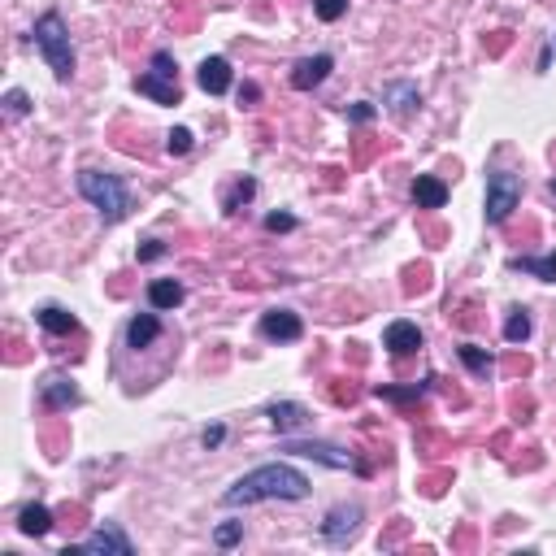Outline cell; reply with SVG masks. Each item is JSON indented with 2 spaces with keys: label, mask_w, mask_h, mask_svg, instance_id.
I'll return each mask as SVG.
<instances>
[{
  "label": "cell",
  "mask_w": 556,
  "mask_h": 556,
  "mask_svg": "<svg viewBox=\"0 0 556 556\" xmlns=\"http://www.w3.org/2000/svg\"><path fill=\"white\" fill-rule=\"evenodd\" d=\"M261 500H309V479L291 465H257L222 491L226 508L261 505Z\"/></svg>",
  "instance_id": "cell-1"
},
{
  "label": "cell",
  "mask_w": 556,
  "mask_h": 556,
  "mask_svg": "<svg viewBox=\"0 0 556 556\" xmlns=\"http://www.w3.org/2000/svg\"><path fill=\"white\" fill-rule=\"evenodd\" d=\"M35 49H40V57L49 61V70L57 83H70L74 78V44H70V26H66V18L57 14V9H49V14H40L35 18Z\"/></svg>",
  "instance_id": "cell-2"
},
{
  "label": "cell",
  "mask_w": 556,
  "mask_h": 556,
  "mask_svg": "<svg viewBox=\"0 0 556 556\" xmlns=\"http://www.w3.org/2000/svg\"><path fill=\"white\" fill-rule=\"evenodd\" d=\"M78 196L96 209L105 222H122L131 214V187L109 169H78Z\"/></svg>",
  "instance_id": "cell-3"
},
{
  "label": "cell",
  "mask_w": 556,
  "mask_h": 556,
  "mask_svg": "<svg viewBox=\"0 0 556 556\" xmlns=\"http://www.w3.org/2000/svg\"><path fill=\"white\" fill-rule=\"evenodd\" d=\"M522 205V178L508 174V169H491L487 174V222L500 226V222L513 218V209Z\"/></svg>",
  "instance_id": "cell-4"
},
{
  "label": "cell",
  "mask_w": 556,
  "mask_h": 556,
  "mask_svg": "<svg viewBox=\"0 0 556 556\" xmlns=\"http://www.w3.org/2000/svg\"><path fill=\"white\" fill-rule=\"evenodd\" d=\"M287 452H296V457H314V460H322V465H331V469H361L365 474V465L352 457V452H343V448H335V443H322V439H291Z\"/></svg>",
  "instance_id": "cell-5"
},
{
  "label": "cell",
  "mask_w": 556,
  "mask_h": 556,
  "mask_svg": "<svg viewBox=\"0 0 556 556\" xmlns=\"http://www.w3.org/2000/svg\"><path fill=\"white\" fill-rule=\"evenodd\" d=\"M361 517H365L361 505H335L331 513H326V522H322V539H326V543H335V548H343V543L357 534Z\"/></svg>",
  "instance_id": "cell-6"
},
{
  "label": "cell",
  "mask_w": 556,
  "mask_h": 556,
  "mask_svg": "<svg viewBox=\"0 0 556 556\" xmlns=\"http://www.w3.org/2000/svg\"><path fill=\"white\" fill-rule=\"evenodd\" d=\"M83 552H105V556H131L135 552V543H131V534L122 531V526H114V522H105V526H96V531L87 534L83 543H78Z\"/></svg>",
  "instance_id": "cell-7"
},
{
  "label": "cell",
  "mask_w": 556,
  "mask_h": 556,
  "mask_svg": "<svg viewBox=\"0 0 556 556\" xmlns=\"http://www.w3.org/2000/svg\"><path fill=\"white\" fill-rule=\"evenodd\" d=\"M261 335L269 343H296V339L305 335V322H300V314H291V309H269V314H261Z\"/></svg>",
  "instance_id": "cell-8"
},
{
  "label": "cell",
  "mask_w": 556,
  "mask_h": 556,
  "mask_svg": "<svg viewBox=\"0 0 556 556\" xmlns=\"http://www.w3.org/2000/svg\"><path fill=\"white\" fill-rule=\"evenodd\" d=\"M331 70H335V61H331L326 52L305 57V61H296V70H291V87H296V92H314L317 83H326V74Z\"/></svg>",
  "instance_id": "cell-9"
},
{
  "label": "cell",
  "mask_w": 556,
  "mask_h": 556,
  "mask_svg": "<svg viewBox=\"0 0 556 556\" xmlns=\"http://www.w3.org/2000/svg\"><path fill=\"white\" fill-rule=\"evenodd\" d=\"M40 405H44V409H74V405H78L74 378H66V374H49V378L40 383Z\"/></svg>",
  "instance_id": "cell-10"
},
{
  "label": "cell",
  "mask_w": 556,
  "mask_h": 556,
  "mask_svg": "<svg viewBox=\"0 0 556 556\" xmlns=\"http://www.w3.org/2000/svg\"><path fill=\"white\" fill-rule=\"evenodd\" d=\"M383 348H387L391 357H413V352L422 348L417 322H391L387 331H383Z\"/></svg>",
  "instance_id": "cell-11"
},
{
  "label": "cell",
  "mask_w": 556,
  "mask_h": 556,
  "mask_svg": "<svg viewBox=\"0 0 556 556\" xmlns=\"http://www.w3.org/2000/svg\"><path fill=\"white\" fill-rule=\"evenodd\" d=\"M266 413H269V422H274V431H278V435H296V431H305V426H309V409H305V405H296V400H274Z\"/></svg>",
  "instance_id": "cell-12"
},
{
  "label": "cell",
  "mask_w": 556,
  "mask_h": 556,
  "mask_svg": "<svg viewBox=\"0 0 556 556\" xmlns=\"http://www.w3.org/2000/svg\"><path fill=\"white\" fill-rule=\"evenodd\" d=\"M196 78H200V87H205L209 96H222V92H231V61H226V57H205Z\"/></svg>",
  "instance_id": "cell-13"
},
{
  "label": "cell",
  "mask_w": 556,
  "mask_h": 556,
  "mask_svg": "<svg viewBox=\"0 0 556 556\" xmlns=\"http://www.w3.org/2000/svg\"><path fill=\"white\" fill-rule=\"evenodd\" d=\"M135 92H140V96H152L157 105H178V78H166V74L148 70L135 78Z\"/></svg>",
  "instance_id": "cell-14"
},
{
  "label": "cell",
  "mask_w": 556,
  "mask_h": 556,
  "mask_svg": "<svg viewBox=\"0 0 556 556\" xmlns=\"http://www.w3.org/2000/svg\"><path fill=\"white\" fill-rule=\"evenodd\" d=\"M413 200H417V209H443L448 205V183L435 178V174H417L413 178Z\"/></svg>",
  "instance_id": "cell-15"
},
{
  "label": "cell",
  "mask_w": 556,
  "mask_h": 556,
  "mask_svg": "<svg viewBox=\"0 0 556 556\" xmlns=\"http://www.w3.org/2000/svg\"><path fill=\"white\" fill-rule=\"evenodd\" d=\"M183 283L178 278H157V283H148V305L157 309V314H166V309H178L183 305Z\"/></svg>",
  "instance_id": "cell-16"
},
{
  "label": "cell",
  "mask_w": 556,
  "mask_h": 556,
  "mask_svg": "<svg viewBox=\"0 0 556 556\" xmlns=\"http://www.w3.org/2000/svg\"><path fill=\"white\" fill-rule=\"evenodd\" d=\"M157 335H161V322H157V314H140L131 317V326H126V348H148V343H157Z\"/></svg>",
  "instance_id": "cell-17"
},
{
  "label": "cell",
  "mask_w": 556,
  "mask_h": 556,
  "mask_svg": "<svg viewBox=\"0 0 556 556\" xmlns=\"http://www.w3.org/2000/svg\"><path fill=\"white\" fill-rule=\"evenodd\" d=\"M35 322H40L49 335H74V331H78V317H74L70 309H61V305H44V309L35 314Z\"/></svg>",
  "instance_id": "cell-18"
},
{
  "label": "cell",
  "mask_w": 556,
  "mask_h": 556,
  "mask_svg": "<svg viewBox=\"0 0 556 556\" xmlns=\"http://www.w3.org/2000/svg\"><path fill=\"white\" fill-rule=\"evenodd\" d=\"M18 531H23L26 539H44V534L52 531V513L44 505H26L23 513H18Z\"/></svg>",
  "instance_id": "cell-19"
},
{
  "label": "cell",
  "mask_w": 556,
  "mask_h": 556,
  "mask_svg": "<svg viewBox=\"0 0 556 556\" xmlns=\"http://www.w3.org/2000/svg\"><path fill=\"white\" fill-rule=\"evenodd\" d=\"M457 357L465 361V369L474 374V378H491V369H496V361H491V352H483V348H474V343H460Z\"/></svg>",
  "instance_id": "cell-20"
},
{
  "label": "cell",
  "mask_w": 556,
  "mask_h": 556,
  "mask_svg": "<svg viewBox=\"0 0 556 556\" xmlns=\"http://www.w3.org/2000/svg\"><path fill=\"white\" fill-rule=\"evenodd\" d=\"M513 269H522V274H534V278H543V283H556V252L552 257H517Z\"/></svg>",
  "instance_id": "cell-21"
},
{
  "label": "cell",
  "mask_w": 556,
  "mask_h": 556,
  "mask_svg": "<svg viewBox=\"0 0 556 556\" xmlns=\"http://www.w3.org/2000/svg\"><path fill=\"white\" fill-rule=\"evenodd\" d=\"M383 100H391L400 114H409L422 96H417V87H413V83H387V87H383Z\"/></svg>",
  "instance_id": "cell-22"
},
{
  "label": "cell",
  "mask_w": 556,
  "mask_h": 556,
  "mask_svg": "<svg viewBox=\"0 0 556 556\" xmlns=\"http://www.w3.org/2000/svg\"><path fill=\"white\" fill-rule=\"evenodd\" d=\"M505 339L508 343H526L531 339V314L526 309H513V317L505 322Z\"/></svg>",
  "instance_id": "cell-23"
},
{
  "label": "cell",
  "mask_w": 556,
  "mask_h": 556,
  "mask_svg": "<svg viewBox=\"0 0 556 556\" xmlns=\"http://www.w3.org/2000/svg\"><path fill=\"white\" fill-rule=\"evenodd\" d=\"M166 148H169V157H187L192 152V131L187 126H174L166 135Z\"/></svg>",
  "instance_id": "cell-24"
},
{
  "label": "cell",
  "mask_w": 556,
  "mask_h": 556,
  "mask_svg": "<svg viewBox=\"0 0 556 556\" xmlns=\"http://www.w3.org/2000/svg\"><path fill=\"white\" fill-rule=\"evenodd\" d=\"M314 14L322 23H339L348 14V0H314Z\"/></svg>",
  "instance_id": "cell-25"
},
{
  "label": "cell",
  "mask_w": 556,
  "mask_h": 556,
  "mask_svg": "<svg viewBox=\"0 0 556 556\" xmlns=\"http://www.w3.org/2000/svg\"><path fill=\"white\" fill-rule=\"evenodd\" d=\"M5 109H9V118H26L31 114V96L23 87H14V92H5Z\"/></svg>",
  "instance_id": "cell-26"
},
{
  "label": "cell",
  "mask_w": 556,
  "mask_h": 556,
  "mask_svg": "<svg viewBox=\"0 0 556 556\" xmlns=\"http://www.w3.org/2000/svg\"><path fill=\"white\" fill-rule=\"evenodd\" d=\"M240 539H243V522H226V526H218V534H214L218 548H235Z\"/></svg>",
  "instance_id": "cell-27"
},
{
  "label": "cell",
  "mask_w": 556,
  "mask_h": 556,
  "mask_svg": "<svg viewBox=\"0 0 556 556\" xmlns=\"http://www.w3.org/2000/svg\"><path fill=\"white\" fill-rule=\"evenodd\" d=\"M252 192H257V183H252V178H240V187H235V192L226 196V209L235 214V209H240L243 200H252Z\"/></svg>",
  "instance_id": "cell-28"
},
{
  "label": "cell",
  "mask_w": 556,
  "mask_h": 556,
  "mask_svg": "<svg viewBox=\"0 0 556 556\" xmlns=\"http://www.w3.org/2000/svg\"><path fill=\"white\" fill-rule=\"evenodd\" d=\"M152 70H157V74H166V78H178V66H174V57H169L166 49H161L157 57H152Z\"/></svg>",
  "instance_id": "cell-29"
},
{
  "label": "cell",
  "mask_w": 556,
  "mask_h": 556,
  "mask_svg": "<svg viewBox=\"0 0 556 556\" xmlns=\"http://www.w3.org/2000/svg\"><path fill=\"white\" fill-rule=\"evenodd\" d=\"M266 231H296V218H291V214H269Z\"/></svg>",
  "instance_id": "cell-30"
},
{
  "label": "cell",
  "mask_w": 556,
  "mask_h": 556,
  "mask_svg": "<svg viewBox=\"0 0 556 556\" xmlns=\"http://www.w3.org/2000/svg\"><path fill=\"white\" fill-rule=\"evenodd\" d=\"M422 391H426V387H409V391H396V387H378V396H383V400H417V396H422Z\"/></svg>",
  "instance_id": "cell-31"
},
{
  "label": "cell",
  "mask_w": 556,
  "mask_h": 556,
  "mask_svg": "<svg viewBox=\"0 0 556 556\" xmlns=\"http://www.w3.org/2000/svg\"><path fill=\"white\" fill-rule=\"evenodd\" d=\"M222 439H226V426H209V431L200 435V443H205V448H218Z\"/></svg>",
  "instance_id": "cell-32"
},
{
  "label": "cell",
  "mask_w": 556,
  "mask_h": 556,
  "mask_svg": "<svg viewBox=\"0 0 556 556\" xmlns=\"http://www.w3.org/2000/svg\"><path fill=\"white\" fill-rule=\"evenodd\" d=\"M374 118V105H352L348 109V122H369Z\"/></svg>",
  "instance_id": "cell-33"
},
{
  "label": "cell",
  "mask_w": 556,
  "mask_h": 556,
  "mask_svg": "<svg viewBox=\"0 0 556 556\" xmlns=\"http://www.w3.org/2000/svg\"><path fill=\"white\" fill-rule=\"evenodd\" d=\"M161 252H166V248H161V243H148V248H140V257H144V261H157V257H161Z\"/></svg>",
  "instance_id": "cell-34"
},
{
  "label": "cell",
  "mask_w": 556,
  "mask_h": 556,
  "mask_svg": "<svg viewBox=\"0 0 556 556\" xmlns=\"http://www.w3.org/2000/svg\"><path fill=\"white\" fill-rule=\"evenodd\" d=\"M257 96H261V92H257V83H243V87H240V100H248V105H252Z\"/></svg>",
  "instance_id": "cell-35"
},
{
  "label": "cell",
  "mask_w": 556,
  "mask_h": 556,
  "mask_svg": "<svg viewBox=\"0 0 556 556\" xmlns=\"http://www.w3.org/2000/svg\"><path fill=\"white\" fill-rule=\"evenodd\" d=\"M548 192H552V196H556V178H552V183H548Z\"/></svg>",
  "instance_id": "cell-36"
}]
</instances>
